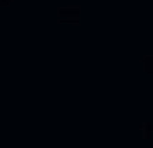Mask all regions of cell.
Returning <instances> with one entry per match:
<instances>
[{"instance_id":"6da1fadb","label":"cell","mask_w":153,"mask_h":148,"mask_svg":"<svg viewBox=\"0 0 153 148\" xmlns=\"http://www.w3.org/2000/svg\"><path fill=\"white\" fill-rule=\"evenodd\" d=\"M65 17H68V20H76V17H79V11H76V9H65Z\"/></svg>"},{"instance_id":"7a4b0ae2","label":"cell","mask_w":153,"mask_h":148,"mask_svg":"<svg viewBox=\"0 0 153 148\" xmlns=\"http://www.w3.org/2000/svg\"><path fill=\"white\" fill-rule=\"evenodd\" d=\"M142 131H145V134H148V137L153 140V125H145V128H142Z\"/></svg>"},{"instance_id":"3957f363","label":"cell","mask_w":153,"mask_h":148,"mask_svg":"<svg viewBox=\"0 0 153 148\" xmlns=\"http://www.w3.org/2000/svg\"><path fill=\"white\" fill-rule=\"evenodd\" d=\"M145 68H148V71H153V57H150V60H145Z\"/></svg>"},{"instance_id":"277c9868","label":"cell","mask_w":153,"mask_h":148,"mask_svg":"<svg viewBox=\"0 0 153 148\" xmlns=\"http://www.w3.org/2000/svg\"><path fill=\"white\" fill-rule=\"evenodd\" d=\"M3 3H9V0H0V6H3Z\"/></svg>"}]
</instances>
